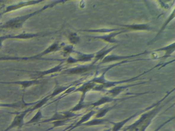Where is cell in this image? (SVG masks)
<instances>
[{"instance_id": "1", "label": "cell", "mask_w": 175, "mask_h": 131, "mask_svg": "<svg viewBox=\"0 0 175 131\" xmlns=\"http://www.w3.org/2000/svg\"><path fill=\"white\" fill-rule=\"evenodd\" d=\"M29 112V109L27 110L23 111V112H20L15 115V118L8 127L6 129L3 131H9L10 130L17 127L18 129H21L23 125L25 124L24 122V118L27 115L28 112Z\"/></svg>"}, {"instance_id": "2", "label": "cell", "mask_w": 175, "mask_h": 131, "mask_svg": "<svg viewBox=\"0 0 175 131\" xmlns=\"http://www.w3.org/2000/svg\"><path fill=\"white\" fill-rule=\"evenodd\" d=\"M33 103H31V104H27L26 103H24V101H20L19 103H9V104H7V103H0V107H8V108H20L22 106H27V105H33Z\"/></svg>"}, {"instance_id": "3", "label": "cell", "mask_w": 175, "mask_h": 131, "mask_svg": "<svg viewBox=\"0 0 175 131\" xmlns=\"http://www.w3.org/2000/svg\"><path fill=\"white\" fill-rule=\"evenodd\" d=\"M43 115L41 110H38L35 116L33 117L29 121L25 123V124H37L40 122L41 119L42 118Z\"/></svg>"}, {"instance_id": "4", "label": "cell", "mask_w": 175, "mask_h": 131, "mask_svg": "<svg viewBox=\"0 0 175 131\" xmlns=\"http://www.w3.org/2000/svg\"><path fill=\"white\" fill-rule=\"evenodd\" d=\"M48 100V96H47V97H46L45 98H44L42 100H41V101H39L37 104H36L35 106H34L33 108L30 109H29V111H31V112H32L33 111L35 110H37V109H38L40 108L41 107L43 106H44V105L47 102Z\"/></svg>"}, {"instance_id": "5", "label": "cell", "mask_w": 175, "mask_h": 131, "mask_svg": "<svg viewBox=\"0 0 175 131\" xmlns=\"http://www.w3.org/2000/svg\"><path fill=\"white\" fill-rule=\"evenodd\" d=\"M17 131H21V129H18Z\"/></svg>"}]
</instances>
